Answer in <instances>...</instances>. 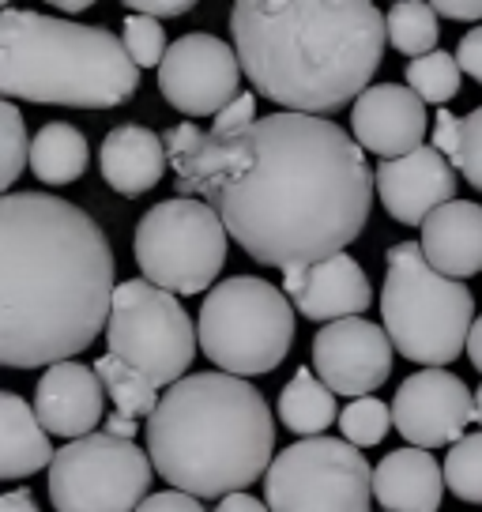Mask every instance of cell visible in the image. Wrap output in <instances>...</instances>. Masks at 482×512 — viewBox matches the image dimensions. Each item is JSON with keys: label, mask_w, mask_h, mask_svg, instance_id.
Instances as JSON below:
<instances>
[{"label": "cell", "mask_w": 482, "mask_h": 512, "mask_svg": "<svg viewBox=\"0 0 482 512\" xmlns=\"http://www.w3.org/2000/svg\"><path fill=\"white\" fill-rule=\"evenodd\" d=\"M385 264L381 317L396 354L422 369H445L456 362L479 320L471 290L437 272L418 241L392 245Z\"/></svg>", "instance_id": "6"}, {"label": "cell", "mask_w": 482, "mask_h": 512, "mask_svg": "<svg viewBox=\"0 0 482 512\" xmlns=\"http://www.w3.org/2000/svg\"><path fill=\"white\" fill-rule=\"evenodd\" d=\"M449 162L456 166V174L467 177L471 189L482 192V106L460 117V140Z\"/></svg>", "instance_id": "32"}, {"label": "cell", "mask_w": 482, "mask_h": 512, "mask_svg": "<svg viewBox=\"0 0 482 512\" xmlns=\"http://www.w3.org/2000/svg\"><path fill=\"white\" fill-rule=\"evenodd\" d=\"M422 253L441 275L471 279L482 272V204L452 200L437 208L422 226Z\"/></svg>", "instance_id": "20"}, {"label": "cell", "mask_w": 482, "mask_h": 512, "mask_svg": "<svg viewBox=\"0 0 482 512\" xmlns=\"http://www.w3.org/2000/svg\"><path fill=\"white\" fill-rule=\"evenodd\" d=\"M260 117H257V95L253 91H241L230 106H226L215 121H211V132L215 136H230V132H241V128H249V125H257Z\"/></svg>", "instance_id": "33"}, {"label": "cell", "mask_w": 482, "mask_h": 512, "mask_svg": "<svg viewBox=\"0 0 482 512\" xmlns=\"http://www.w3.org/2000/svg\"><path fill=\"white\" fill-rule=\"evenodd\" d=\"M475 422L482 426V384H479V392H475Z\"/></svg>", "instance_id": "44"}, {"label": "cell", "mask_w": 482, "mask_h": 512, "mask_svg": "<svg viewBox=\"0 0 482 512\" xmlns=\"http://www.w3.org/2000/svg\"><path fill=\"white\" fill-rule=\"evenodd\" d=\"M230 34L257 95L324 117L370 91L388 19L370 0H238Z\"/></svg>", "instance_id": "3"}, {"label": "cell", "mask_w": 482, "mask_h": 512, "mask_svg": "<svg viewBox=\"0 0 482 512\" xmlns=\"http://www.w3.org/2000/svg\"><path fill=\"white\" fill-rule=\"evenodd\" d=\"M445 486L467 505H482V430L467 433L445 456Z\"/></svg>", "instance_id": "28"}, {"label": "cell", "mask_w": 482, "mask_h": 512, "mask_svg": "<svg viewBox=\"0 0 482 512\" xmlns=\"http://www.w3.org/2000/svg\"><path fill=\"white\" fill-rule=\"evenodd\" d=\"M434 12L437 16L460 19V23H475V19H482V0H437Z\"/></svg>", "instance_id": "38"}, {"label": "cell", "mask_w": 482, "mask_h": 512, "mask_svg": "<svg viewBox=\"0 0 482 512\" xmlns=\"http://www.w3.org/2000/svg\"><path fill=\"white\" fill-rule=\"evenodd\" d=\"M106 433H113V437H125V441H132V437H136V422L113 411V415L106 418Z\"/></svg>", "instance_id": "41"}, {"label": "cell", "mask_w": 482, "mask_h": 512, "mask_svg": "<svg viewBox=\"0 0 482 512\" xmlns=\"http://www.w3.org/2000/svg\"><path fill=\"white\" fill-rule=\"evenodd\" d=\"M0 121H4V166H0V185L4 189H12L16 185V177L31 166V136H27V125H23V113L12 106V102H4L0 106Z\"/></svg>", "instance_id": "30"}, {"label": "cell", "mask_w": 482, "mask_h": 512, "mask_svg": "<svg viewBox=\"0 0 482 512\" xmlns=\"http://www.w3.org/2000/svg\"><path fill=\"white\" fill-rule=\"evenodd\" d=\"M136 512H208L200 505V497L181 494V490H162V494H151Z\"/></svg>", "instance_id": "34"}, {"label": "cell", "mask_w": 482, "mask_h": 512, "mask_svg": "<svg viewBox=\"0 0 482 512\" xmlns=\"http://www.w3.org/2000/svg\"><path fill=\"white\" fill-rule=\"evenodd\" d=\"M200 351L230 377H260L283 366L294 343V305L287 290L257 275H234L200 305Z\"/></svg>", "instance_id": "7"}, {"label": "cell", "mask_w": 482, "mask_h": 512, "mask_svg": "<svg viewBox=\"0 0 482 512\" xmlns=\"http://www.w3.org/2000/svg\"><path fill=\"white\" fill-rule=\"evenodd\" d=\"M98 166H102L106 185L132 200V196H144L159 185L166 166H170V155H166L159 132H151L144 125H117L102 140Z\"/></svg>", "instance_id": "21"}, {"label": "cell", "mask_w": 482, "mask_h": 512, "mask_svg": "<svg viewBox=\"0 0 482 512\" xmlns=\"http://www.w3.org/2000/svg\"><path fill=\"white\" fill-rule=\"evenodd\" d=\"M106 347L155 388H174L193 366L200 336L170 290L147 279H125L113 294Z\"/></svg>", "instance_id": "9"}, {"label": "cell", "mask_w": 482, "mask_h": 512, "mask_svg": "<svg viewBox=\"0 0 482 512\" xmlns=\"http://www.w3.org/2000/svg\"><path fill=\"white\" fill-rule=\"evenodd\" d=\"M226 226L208 200L174 196L147 211L136 226V264L147 283L193 298L200 290L219 287L215 279L226 264Z\"/></svg>", "instance_id": "8"}, {"label": "cell", "mask_w": 482, "mask_h": 512, "mask_svg": "<svg viewBox=\"0 0 482 512\" xmlns=\"http://www.w3.org/2000/svg\"><path fill=\"white\" fill-rule=\"evenodd\" d=\"M467 358H471V366L482 373V317L475 320V328H471V336H467Z\"/></svg>", "instance_id": "42"}, {"label": "cell", "mask_w": 482, "mask_h": 512, "mask_svg": "<svg viewBox=\"0 0 482 512\" xmlns=\"http://www.w3.org/2000/svg\"><path fill=\"white\" fill-rule=\"evenodd\" d=\"M95 373L98 381H102V388H106V396L113 400V407H117V415L125 418H147L151 422V415L159 411V388L147 381L144 373H136L132 366H125L121 358H113L110 351L102 354L95 362Z\"/></svg>", "instance_id": "25"}, {"label": "cell", "mask_w": 482, "mask_h": 512, "mask_svg": "<svg viewBox=\"0 0 482 512\" xmlns=\"http://www.w3.org/2000/svg\"><path fill=\"white\" fill-rule=\"evenodd\" d=\"M53 8H61V12H87V8H91V0H57Z\"/></svg>", "instance_id": "43"}, {"label": "cell", "mask_w": 482, "mask_h": 512, "mask_svg": "<svg viewBox=\"0 0 482 512\" xmlns=\"http://www.w3.org/2000/svg\"><path fill=\"white\" fill-rule=\"evenodd\" d=\"M339 418L336 411V392L313 373V369H298L279 392V422L290 433L306 437H321L332 422Z\"/></svg>", "instance_id": "23"}, {"label": "cell", "mask_w": 482, "mask_h": 512, "mask_svg": "<svg viewBox=\"0 0 482 512\" xmlns=\"http://www.w3.org/2000/svg\"><path fill=\"white\" fill-rule=\"evenodd\" d=\"M407 87L415 91L422 102H430V106H441L445 110V102L460 95V83H464V68L460 61L445 53V49H437L430 57H418V61L407 64Z\"/></svg>", "instance_id": "27"}, {"label": "cell", "mask_w": 482, "mask_h": 512, "mask_svg": "<svg viewBox=\"0 0 482 512\" xmlns=\"http://www.w3.org/2000/svg\"><path fill=\"white\" fill-rule=\"evenodd\" d=\"M264 497L272 512H370L373 467L343 437H306L275 456Z\"/></svg>", "instance_id": "10"}, {"label": "cell", "mask_w": 482, "mask_h": 512, "mask_svg": "<svg viewBox=\"0 0 482 512\" xmlns=\"http://www.w3.org/2000/svg\"><path fill=\"white\" fill-rule=\"evenodd\" d=\"M388 46L403 53V57H430L437 53V38H441V27H437V12L434 4H426V0H400V4H392V12H388Z\"/></svg>", "instance_id": "26"}, {"label": "cell", "mask_w": 482, "mask_h": 512, "mask_svg": "<svg viewBox=\"0 0 482 512\" xmlns=\"http://www.w3.org/2000/svg\"><path fill=\"white\" fill-rule=\"evenodd\" d=\"M140 87L125 38L42 12H0V95L8 102L113 110Z\"/></svg>", "instance_id": "5"}, {"label": "cell", "mask_w": 482, "mask_h": 512, "mask_svg": "<svg viewBox=\"0 0 482 512\" xmlns=\"http://www.w3.org/2000/svg\"><path fill=\"white\" fill-rule=\"evenodd\" d=\"M426 102L400 83H377L351 106V128L362 151H373L385 162L415 155L426 136Z\"/></svg>", "instance_id": "16"}, {"label": "cell", "mask_w": 482, "mask_h": 512, "mask_svg": "<svg viewBox=\"0 0 482 512\" xmlns=\"http://www.w3.org/2000/svg\"><path fill=\"white\" fill-rule=\"evenodd\" d=\"M215 512H272L268 509V501H260V497H249V494H230L223 497Z\"/></svg>", "instance_id": "39"}, {"label": "cell", "mask_w": 482, "mask_h": 512, "mask_svg": "<svg viewBox=\"0 0 482 512\" xmlns=\"http://www.w3.org/2000/svg\"><path fill=\"white\" fill-rule=\"evenodd\" d=\"M113 253L102 226L49 192L0 200V362L38 369L87 351L113 313Z\"/></svg>", "instance_id": "2"}, {"label": "cell", "mask_w": 482, "mask_h": 512, "mask_svg": "<svg viewBox=\"0 0 482 512\" xmlns=\"http://www.w3.org/2000/svg\"><path fill=\"white\" fill-rule=\"evenodd\" d=\"M53 460L57 452L49 445L46 426L23 403V396L4 392L0 396V479H31L42 467H53Z\"/></svg>", "instance_id": "22"}, {"label": "cell", "mask_w": 482, "mask_h": 512, "mask_svg": "<svg viewBox=\"0 0 482 512\" xmlns=\"http://www.w3.org/2000/svg\"><path fill=\"white\" fill-rule=\"evenodd\" d=\"M392 339L381 324L366 317L324 324L313 336V373L336 396L366 400L392 377Z\"/></svg>", "instance_id": "14"}, {"label": "cell", "mask_w": 482, "mask_h": 512, "mask_svg": "<svg viewBox=\"0 0 482 512\" xmlns=\"http://www.w3.org/2000/svg\"><path fill=\"white\" fill-rule=\"evenodd\" d=\"M196 4L193 0H129V12L136 16H162V19H181L189 16Z\"/></svg>", "instance_id": "36"}, {"label": "cell", "mask_w": 482, "mask_h": 512, "mask_svg": "<svg viewBox=\"0 0 482 512\" xmlns=\"http://www.w3.org/2000/svg\"><path fill=\"white\" fill-rule=\"evenodd\" d=\"M287 298L306 320H351L362 317L373 302V283L366 268L354 256L339 253L324 264H313L309 272L283 275Z\"/></svg>", "instance_id": "17"}, {"label": "cell", "mask_w": 482, "mask_h": 512, "mask_svg": "<svg viewBox=\"0 0 482 512\" xmlns=\"http://www.w3.org/2000/svg\"><path fill=\"white\" fill-rule=\"evenodd\" d=\"M151 475V452L102 430L57 452L49 501L57 512H136L151 497Z\"/></svg>", "instance_id": "11"}, {"label": "cell", "mask_w": 482, "mask_h": 512, "mask_svg": "<svg viewBox=\"0 0 482 512\" xmlns=\"http://www.w3.org/2000/svg\"><path fill=\"white\" fill-rule=\"evenodd\" d=\"M377 196L403 226H426L437 208L456 200V166L434 144L418 147L407 159L377 166Z\"/></svg>", "instance_id": "15"}, {"label": "cell", "mask_w": 482, "mask_h": 512, "mask_svg": "<svg viewBox=\"0 0 482 512\" xmlns=\"http://www.w3.org/2000/svg\"><path fill=\"white\" fill-rule=\"evenodd\" d=\"M392 422L411 448H452L475 422V396L449 369H418L396 388Z\"/></svg>", "instance_id": "13"}, {"label": "cell", "mask_w": 482, "mask_h": 512, "mask_svg": "<svg viewBox=\"0 0 482 512\" xmlns=\"http://www.w3.org/2000/svg\"><path fill=\"white\" fill-rule=\"evenodd\" d=\"M147 445L155 475L174 490L223 501L272 471V407L245 377L193 373L162 392Z\"/></svg>", "instance_id": "4"}, {"label": "cell", "mask_w": 482, "mask_h": 512, "mask_svg": "<svg viewBox=\"0 0 482 512\" xmlns=\"http://www.w3.org/2000/svg\"><path fill=\"white\" fill-rule=\"evenodd\" d=\"M392 407L381 403L377 396H366V400H351L339 415V433L343 441H351L354 448H373L385 441V433L392 430Z\"/></svg>", "instance_id": "29"}, {"label": "cell", "mask_w": 482, "mask_h": 512, "mask_svg": "<svg viewBox=\"0 0 482 512\" xmlns=\"http://www.w3.org/2000/svg\"><path fill=\"white\" fill-rule=\"evenodd\" d=\"M177 196H208L245 256L283 275L309 272L362 238L377 174L347 128L272 113L215 136L193 121L162 132Z\"/></svg>", "instance_id": "1"}, {"label": "cell", "mask_w": 482, "mask_h": 512, "mask_svg": "<svg viewBox=\"0 0 482 512\" xmlns=\"http://www.w3.org/2000/svg\"><path fill=\"white\" fill-rule=\"evenodd\" d=\"M373 501L385 512H437L445 501V464L426 448H396L373 467Z\"/></svg>", "instance_id": "19"}, {"label": "cell", "mask_w": 482, "mask_h": 512, "mask_svg": "<svg viewBox=\"0 0 482 512\" xmlns=\"http://www.w3.org/2000/svg\"><path fill=\"white\" fill-rule=\"evenodd\" d=\"M125 49H129V57L140 68H155V64L166 61V31H162L159 19L151 16H125Z\"/></svg>", "instance_id": "31"}, {"label": "cell", "mask_w": 482, "mask_h": 512, "mask_svg": "<svg viewBox=\"0 0 482 512\" xmlns=\"http://www.w3.org/2000/svg\"><path fill=\"white\" fill-rule=\"evenodd\" d=\"M456 61H460V68H464L471 80L482 83V27H475V31H467L464 38H460Z\"/></svg>", "instance_id": "35"}, {"label": "cell", "mask_w": 482, "mask_h": 512, "mask_svg": "<svg viewBox=\"0 0 482 512\" xmlns=\"http://www.w3.org/2000/svg\"><path fill=\"white\" fill-rule=\"evenodd\" d=\"M456 140H460V117H452V110H437V125H434V147L452 159L456 151Z\"/></svg>", "instance_id": "37"}, {"label": "cell", "mask_w": 482, "mask_h": 512, "mask_svg": "<svg viewBox=\"0 0 482 512\" xmlns=\"http://www.w3.org/2000/svg\"><path fill=\"white\" fill-rule=\"evenodd\" d=\"M0 512H42L34 505V497L27 490H12V494L0 497Z\"/></svg>", "instance_id": "40"}, {"label": "cell", "mask_w": 482, "mask_h": 512, "mask_svg": "<svg viewBox=\"0 0 482 512\" xmlns=\"http://www.w3.org/2000/svg\"><path fill=\"white\" fill-rule=\"evenodd\" d=\"M87 136L76 125L49 121L38 128L31 144V170L46 185H72L87 170Z\"/></svg>", "instance_id": "24"}, {"label": "cell", "mask_w": 482, "mask_h": 512, "mask_svg": "<svg viewBox=\"0 0 482 512\" xmlns=\"http://www.w3.org/2000/svg\"><path fill=\"white\" fill-rule=\"evenodd\" d=\"M34 415L53 437H72V441L91 437L106 415V388L95 369L80 362L49 366L34 388Z\"/></svg>", "instance_id": "18"}, {"label": "cell", "mask_w": 482, "mask_h": 512, "mask_svg": "<svg viewBox=\"0 0 482 512\" xmlns=\"http://www.w3.org/2000/svg\"><path fill=\"white\" fill-rule=\"evenodd\" d=\"M159 91L189 117H219L241 95L238 49L215 34H185L170 42L159 64Z\"/></svg>", "instance_id": "12"}]
</instances>
